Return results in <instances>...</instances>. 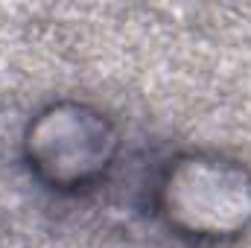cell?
Here are the masks:
<instances>
[{"label": "cell", "mask_w": 251, "mask_h": 248, "mask_svg": "<svg viewBox=\"0 0 251 248\" xmlns=\"http://www.w3.org/2000/svg\"><path fill=\"white\" fill-rule=\"evenodd\" d=\"M155 204L178 237L199 243L234 240L251 228V173L240 161L190 152L170 161Z\"/></svg>", "instance_id": "1"}, {"label": "cell", "mask_w": 251, "mask_h": 248, "mask_svg": "<svg viewBox=\"0 0 251 248\" xmlns=\"http://www.w3.org/2000/svg\"><path fill=\"white\" fill-rule=\"evenodd\" d=\"M24 152L38 181L53 190H82L108 173L117 155V131L91 105L56 102L29 123Z\"/></svg>", "instance_id": "2"}]
</instances>
